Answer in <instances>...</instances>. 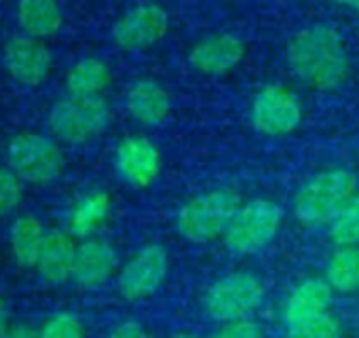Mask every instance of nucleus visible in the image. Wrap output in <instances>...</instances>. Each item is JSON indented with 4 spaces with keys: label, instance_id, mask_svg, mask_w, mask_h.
<instances>
[{
    "label": "nucleus",
    "instance_id": "1",
    "mask_svg": "<svg viewBox=\"0 0 359 338\" xmlns=\"http://www.w3.org/2000/svg\"><path fill=\"white\" fill-rule=\"evenodd\" d=\"M287 66L306 87L332 91L348 74V58L340 34L327 24H313L298 30L287 43Z\"/></svg>",
    "mask_w": 359,
    "mask_h": 338
},
{
    "label": "nucleus",
    "instance_id": "2",
    "mask_svg": "<svg viewBox=\"0 0 359 338\" xmlns=\"http://www.w3.org/2000/svg\"><path fill=\"white\" fill-rule=\"evenodd\" d=\"M357 195V176L348 169H327L309 178L294 197V216L304 227H330Z\"/></svg>",
    "mask_w": 359,
    "mask_h": 338
},
{
    "label": "nucleus",
    "instance_id": "3",
    "mask_svg": "<svg viewBox=\"0 0 359 338\" xmlns=\"http://www.w3.org/2000/svg\"><path fill=\"white\" fill-rule=\"evenodd\" d=\"M241 195L233 189H214L187 201L175 216V229L191 243H210L224 237L233 216L241 208Z\"/></svg>",
    "mask_w": 359,
    "mask_h": 338
},
{
    "label": "nucleus",
    "instance_id": "4",
    "mask_svg": "<svg viewBox=\"0 0 359 338\" xmlns=\"http://www.w3.org/2000/svg\"><path fill=\"white\" fill-rule=\"evenodd\" d=\"M266 288L256 273L250 271H233L216 279L203 296L205 313L218 321H237L250 319L264 302Z\"/></svg>",
    "mask_w": 359,
    "mask_h": 338
},
{
    "label": "nucleus",
    "instance_id": "5",
    "mask_svg": "<svg viewBox=\"0 0 359 338\" xmlns=\"http://www.w3.org/2000/svg\"><path fill=\"white\" fill-rule=\"evenodd\" d=\"M283 208L271 199H254L243 203L233 216L222 241L235 256H254L264 250L279 233Z\"/></svg>",
    "mask_w": 359,
    "mask_h": 338
},
{
    "label": "nucleus",
    "instance_id": "6",
    "mask_svg": "<svg viewBox=\"0 0 359 338\" xmlns=\"http://www.w3.org/2000/svg\"><path fill=\"white\" fill-rule=\"evenodd\" d=\"M9 167L18 174L22 182L28 184H49L64 169V154L60 146L32 131L18 133L7 146Z\"/></svg>",
    "mask_w": 359,
    "mask_h": 338
},
{
    "label": "nucleus",
    "instance_id": "7",
    "mask_svg": "<svg viewBox=\"0 0 359 338\" xmlns=\"http://www.w3.org/2000/svg\"><path fill=\"white\" fill-rule=\"evenodd\" d=\"M49 125L62 142L83 144L108 129L110 110L102 95L66 97L51 108Z\"/></svg>",
    "mask_w": 359,
    "mask_h": 338
},
{
    "label": "nucleus",
    "instance_id": "8",
    "mask_svg": "<svg viewBox=\"0 0 359 338\" xmlns=\"http://www.w3.org/2000/svg\"><path fill=\"white\" fill-rule=\"evenodd\" d=\"M169 273V254L161 243H148L140 252H135L121 269L116 277L118 294L129 300L137 302L163 285Z\"/></svg>",
    "mask_w": 359,
    "mask_h": 338
},
{
    "label": "nucleus",
    "instance_id": "9",
    "mask_svg": "<svg viewBox=\"0 0 359 338\" xmlns=\"http://www.w3.org/2000/svg\"><path fill=\"white\" fill-rule=\"evenodd\" d=\"M252 125L264 135H285L302 121L300 97L283 85H266L252 102Z\"/></svg>",
    "mask_w": 359,
    "mask_h": 338
},
{
    "label": "nucleus",
    "instance_id": "10",
    "mask_svg": "<svg viewBox=\"0 0 359 338\" xmlns=\"http://www.w3.org/2000/svg\"><path fill=\"white\" fill-rule=\"evenodd\" d=\"M169 28V15L154 3H144L127 11L112 28V41L125 51H142L158 43Z\"/></svg>",
    "mask_w": 359,
    "mask_h": 338
},
{
    "label": "nucleus",
    "instance_id": "11",
    "mask_svg": "<svg viewBox=\"0 0 359 338\" xmlns=\"http://www.w3.org/2000/svg\"><path fill=\"white\" fill-rule=\"evenodd\" d=\"M114 167L125 184H129L131 189H146L158 176L161 154L148 137L131 135L118 144Z\"/></svg>",
    "mask_w": 359,
    "mask_h": 338
},
{
    "label": "nucleus",
    "instance_id": "12",
    "mask_svg": "<svg viewBox=\"0 0 359 338\" xmlns=\"http://www.w3.org/2000/svg\"><path fill=\"white\" fill-rule=\"evenodd\" d=\"M5 66L18 83L36 87L51 70V53L32 36H13L5 45Z\"/></svg>",
    "mask_w": 359,
    "mask_h": 338
},
{
    "label": "nucleus",
    "instance_id": "13",
    "mask_svg": "<svg viewBox=\"0 0 359 338\" xmlns=\"http://www.w3.org/2000/svg\"><path fill=\"white\" fill-rule=\"evenodd\" d=\"M243 55H245V45L239 36L214 34V36L199 41L193 47L189 62L201 74L220 76V74L231 72L243 60Z\"/></svg>",
    "mask_w": 359,
    "mask_h": 338
},
{
    "label": "nucleus",
    "instance_id": "14",
    "mask_svg": "<svg viewBox=\"0 0 359 338\" xmlns=\"http://www.w3.org/2000/svg\"><path fill=\"white\" fill-rule=\"evenodd\" d=\"M118 269L116 250L97 237L85 239L76 248V260L72 271V281L81 288H97L106 283Z\"/></svg>",
    "mask_w": 359,
    "mask_h": 338
},
{
    "label": "nucleus",
    "instance_id": "15",
    "mask_svg": "<svg viewBox=\"0 0 359 338\" xmlns=\"http://www.w3.org/2000/svg\"><path fill=\"white\" fill-rule=\"evenodd\" d=\"M332 302H334V290L330 288V283L323 277H306L287 292L281 304L283 325L287 327L313 315L332 311Z\"/></svg>",
    "mask_w": 359,
    "mask_h": 338
},
{
    "label": "nucleus",
    "instance_id": "16",
    "mask_svg": "<svg viewBox=\"0 0 359 338\" xmlns=\"http://www.w3.org/2000/svg\"><path fill=\"white\" fill-rule=\"evenodd\" d=\"M76 248L79 245H74L72 235L64 231H49L36 264L39 275L51 285H62L68 279H72Z\"/></svg>",
    "mask_w": 359,
    "mask_h": 338
},
{
    "label": "nucleus",
    "instance_id": "17",
    "mask_svg": "<svg viewBox=\"0 0 359 338\" xmlns=\"http://www.w3.org/2000/svg\"><path fill=\"white\" fill-rule=\"evenodd\" d=\"M127 110L140 125L158 127L171 112V100L158 83L146 79L127 91Z\"/></svg>",
    "mask_w": 359,
    "mask_h": 338
},
{
    "label": "nucleus",
    "instance_id": "18",
    "mask_svg": "<svg viewBox=\"0 0 359 338\" xmlns=\"http://www.w3.org/2000/svg\"><path fill=\"white\" fill-rule=\"evenodd\" d=\"M110 214V197L104 191H91L83 195L70 210L66 233L79 239H91L95 231L106 222Z\"/></svg>",
    "mask_w": 359,
    "mask_h": 338
},
{
    "label": "nucleus",
    "instance_id": "19",
    "mask_svg": "<svg viewBox=\"0 0 359 338\" xmlns=\"http://www.w3.org/2000/svg\"><path fill=\"white\" fill-rule=\"evenodd\" d=\"M18 18L22 30L32 39H49L62 28V9L57 0H20Z\"/></svg>",
    "mask_w": 359,
    "mask_h": 338
},
{
    "label": "nucleus",
    "instance_id": "20",
    "mask_svg": "<svg viewBox=\"0 0 359 338\" xmlns=\"http://www.w3.org/2000/svg\"><path fill=\"white\" fill-rule=\"evenodd\" d=\"M47 233L34 216H22L11 224L9 241L15 262L24 269H34L39 264Z\"/></svg>",
    "mask_w": 359,
    "mask_h": 338
},
{
    "label": "nucleus",
    "instance_id": "21",
    "mask_svg": "<svg viewBox=\"0 0 359 338\" xmlns=\"http://www.w3.org/2000/svg\"><path fill=\"white\" fill-rule=\"evenodd\" d=\"M110 85V70L97 58H85L76 62L66 76V89L70 97L100 95Z\"/></svg>",
    "mask_w": 359,
    "mask_h": 338
},
{
    "label": "nucleus",
    "instance_id": "22",
    "mask_svg": "<svg viewBox=\"0 0 359 338\" xmlns=\"http://www.w3.org/2000/svg\"><path fill=\"white\" fill-rule=\"evenodd\" d=\"M334 292L351 294L359 290V245L336 248L325 264L323 277Z\"/></svg>",
    "mask_w": 359,
    "mask_h": 338
},
{
    "label": "nucleus",
    "instance_id": "23",
    "mask_svg": "<svg viewBox=\"0 0 359 338\" xmlns=\"http://www.w3.org/2000/svg\"><path fill=\"white\" fill-rule=\"evenodd\" d=\"M327 235L336 248L359 245V195H355L330 222Z\"/></svg>",
    "mask_w": 359,
    "mask_h": 338
},
{
    "label": "nucleus",
    "instance_id": "24",
    "mask_svg": "<svg viewBox=\"0 0 359 338\" xmlns=\"http://www.w3.org/2000/svg\"><path fill=\"white\" fill-rule=\"evenodd\" d=\"M287 338H340L342 336V323L332 313H319L309 319H302L298 323H292L285 327Z\"/></svg>",
    "mask_w": 359,
    "mask_h": 338
},
{
    "label": "nucleus",
    "instance_id": "25",
    "mask_svg": "<svg viewBox=\"0 0 359 338\" xmlns=\"http://www.w3.org/2000/svg\"><path fill=\"white\" fill-rule=\"evenodd\" d=\"M39 338H85V325L74 313H55L39 330Z\"/></svg>",
    "mask_w": 359,
    "mask_h": 338
},
{
    "label": "nucleus",
    "instance_id": "26",
    "mask_svg": "<svg viewBox=\"0 0 359 338\" xmlns=\"http://www.w3.org/2000/svg\"><path fill=\"white\" fill-rule=\"evenodd\" d=\"M24 197L22 180L11 167H0V218L11 214Z\"/></svg>",
    "mask_w": 359,
    "mask_h": 338
},
{
    "label": "nucleus",
    "instance_id": "27",
    "mask_svg": "<svg viewBox=\"0 0 359 338\" xmlns=\"http://www.w3.org/2000/svg\"><path fill=\"white\" fill-rule=\"evenodd\" d=\"M210 338H266V332L262 323L250 317V319L218 323V327L212 332Z\"/></svg>",
    "mask_w": 359,
    "mask_h": 338
},
{
    "label": "nucleus",
    "instance_id": "28",
    "mask_svg": "<svg viewBox=\"0 0 359 338\" xmlns=\"http://www.w3.org/2000/svg\"><path fill=\"white\" fill-rule=\"evenodd\" d=\"M106 338H152L150 332L140 323V321H133V319H125L121 323H116Z\"/></svg>",
    "mask_w": 359,
    "mask_h": 338
},
{
    "label": "nucleus",
    "instance_id": "29",
    "mask_svg": "<svg viewBox=\"0 0 359 338\" xmlns=\"http://www.w3.org/2000/svg\"><path fill=\"white\" fill-rule=\"evenodd\" d=\"M11 313H9V304L7 300L0 296V338H7V334L11 332Z\"/></svg>",
    "mask_w": 359,
    "mask_h": 338
},
{
    "label": "nucleus",
    "instance_id": "30",
    "mask_svg": "<svg viewBox=\"0 0 359 338\" xmlns=\"http://www.w3.org/2000/svg\"><path fill=\"white\" fill-rule=\"evenodd\" d=\"M7 338H39V330L30 323H15Z\"/></svg>",
    "mask_w": 359,
    "mask_h": 338
},
{
    "label": "nucleus",
    "instance_id": "31",
    "mask_svg": "<svg viewBox=\"0 0 359 338\" xmlns=\"http://www.w3.org/2000/svg\"><path fill=\"white\" fill-rule=\"evenodd\" d=\"M334 3L344 5V7H348V9H353V11H359V0H334Z\"/></svg>",
    "mask_w": 359,
    "mask_h": 338
},
{
    "label": "nucleus",
    "instance_id": "32",
    "mask_svg": "<svg viewBox=\"0 0 359 338\" xmlns=\"http://www.w3.org/2000/svg\"><path fill=\"white\" fill-rule=\"evenodd\" d=\"M169 338H197V336L191 334V332H175V334H171Z\"/></svg>",
    "mask_w": 359,
    "mask_h": 338
}]
</instances>
